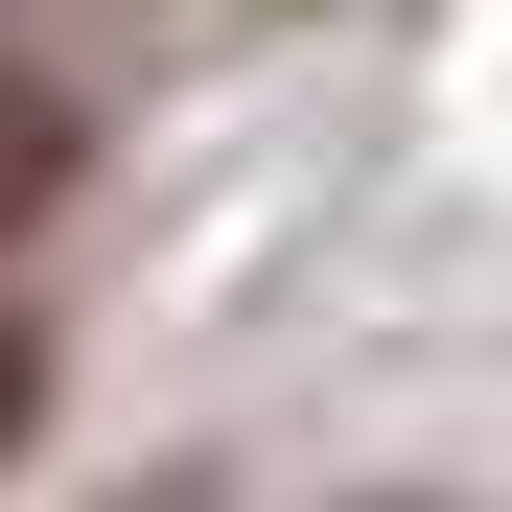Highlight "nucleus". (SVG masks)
<instances>
[{
  "instance_id": "obj_1",
  "label": "nucleus",
  "mask_w": 512,
  "mask_h": 512,
  "mask_svg": "<svg viewBox=\"0 0 512 512\" xmlns=\"http://www.w3.org/2000/svg\"><path fill=\"white\" fill-rule=\"evenodd\" d=\"M24 187H47V117H24V94H0V210H24Z\"/></svg>"
},
{
  "instance_id": "obj_2",
  "label": "nucleus",
  "mask_w": 512,
  "mask_h": 512,
  "mask_svg": "<svg viewBox=\"0 0 512 512\" xmlns=\"http://www.w3.org/2000/svg\"><path fill=\"white\" fill-rule=\"evenodd\" d=\"M24 396H47V350H24V326H0V443H24Z\"/></svg>"
}]
</instances>
